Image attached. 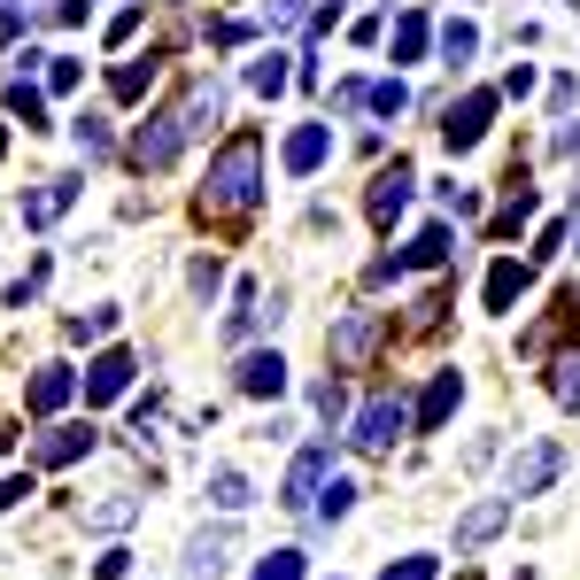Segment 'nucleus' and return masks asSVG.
<instances>
[{
	"mask_svg": "<svg viewBox=\"0 0 580 580\" xmlns=\"http://www.w3.org/2000/svg\"><path fill=\"white\" fill-rule=\"evenodd\" d=\"M264 202V140L256 132H232L209 162V186H202V217H247Z\"/></svg>",
	"mask_w": 580,
	"mask_h": 580,
	"instance_id": "1",
	"label": "nucleus"
},
{
	"mask_svg": "<svg viewBox=\"0 0 580 580\" xmlns=\"http://www.w3.org/2000/svg\"><path fill=\"white\" fill-rule=\"evenodd\" d=\"M179 147H186V124H179V109H155L140 132H132V171H171L179 162Z\"/></svg>",
	"mask_w": 580,
	"mask_h": 580,
	"instance_id": "2",
	"label": "nucleus"
},
{
	"mask_svg": "<svg viewBox=\"0 0 580 580\" xmlns=\"http://www.w3.org/2000/svg\"><path fill=\"white\" fill-rule=\"evenodd\" d=\"M402 434H410V402H402V395H372V402L357 410V434H349V442L372 449V457H387Z\"/></svg>",
	"mask_w": 580,
	"mask_h": 580,
	"instance_id": "3",
	"label": "nucleus"
},
{
	"mask_svg": "<svg viewBox=\"0 0 580 580\" xmlns=\"http://www.w3.org/2000/svg\"><path fill=\"white\" fill-rule=\"evenodd\" d=\"M379 334H387V310H349L334 334H325V357H334L341 372H357V364L379 349Z\"/></svg>",
	"mask_w": 580,
	"mask_h": 580,
	"instance_id": "4",
	"label": "nucleus"
},
{
	"mask_svg": "<svg viewBox=\"0 0 580 580\" xmlns=\"http://www.w3.org/2000/svg\"><path fill=\"white\" fill-rule=\"evenodd\" d=\"M495 101H504V94H495V86H472L457 109H449V124H442V140L464 155V147H480L487 140V124H495Z\"/></svg>",
	"mask_w": 580,
	"mask_h": 580,
	"instance_id": "5",
	"label": "nucleus"
},
{
	"mask_svg": "<svg viewBox=\"0 0 580 580\" xmlns=\"http://www.w3.org/2000/svg\"><path fill=\"white\" fill-rule=\"evenodd\" d=\"M179 109V124H186V140H202V132H217L225 124V77H194V86L171 101Z\"/></svg>",
	"mask_w": 580,
	"mask_h": 580,
	"instance_id": "6",
	"label": "nucleus"
},
{
	"mask_svg": "<svg viewBox=\"0 0 580 580\" xmlns=\"http://www.w3.org/2000/svg\"><path fill=\"white\" fill-rule=\"evenodd\" d=\"M325 472H334V449H302V457H294V472H287V487H279V504H287V511H317Z\"/></svg>",
	"mask_w": 580,
	"mask_h": 580,
	"instance_id": "7",
	"label": "nucleus"
},
{
	"mask_svg": "<svg viewBox=\"0 0 580 580\" xmlns=\"http://www.w3.org/2000/svg\"><path fill=\"white\" fill-rule=\"evenodd\" d=\"M557 472H565V449H557V442H534V449H519V457H511V504H519V495H542Z\"/></svg>",
	"mask_w": 580,
	"mask_h": 580,
	"instance_id": "8",
	"label": "nucleus"
},
{
	"mask_svg": "<svg viewBox=\"0 0 580 580\" xmlns=\"http://www.w3.org/2000/svg\"><path fill=\"white\" fill-rule=\"evenodd\" d=\"M410 194H419V179H410V162H387V171L372 179V194H364L372 225H395V217L410 209Z\"/></svg>",
	"mask_w": 580,
	"mask_h": 580,
	"instance_id": "9",
	"label": "nucleus"
},
{
	"mask_svg": "<svg viewBox=\"0 0 580 580\" xmlns=\"http://www.w3.org/2000/svg\"><path fill=\"white\" fill-rule=\"evenodd\" d=\"M77 194H86V179H47V186H32V194L16 202V217H24L32 232H47V225H55V217H62Z\"/></svg>",
	"mask_w": 580,
	"mask_h": 580,
	"instance_id": "10",
	"label": "nucleus"
},
{
	"mask_svg": "<svg viewBox=\"0 0 580 580\" xmlns=\"http://www.w3.org/2000/svg\"><path fill=\"white\" fill-rule=\"evenodd\" d=\"M457 395H464V372H434L426 395H419V410H410V426H419V434H442L449 410H457Z\"/></svg>",
	"mask_w": 580,
	"mask_h": 580,
	"instance_id": "11",
	"label": "nucleus"
},
{
	"mask_svg": "<svg viewBox=\"0 0 580 580\" xmlns=\"http://www.w3.org/2000/svg\"><path fill=\"white\" fill-rule=\"evenodd\" d=\"M77 395V372L70 364H39L32 372V387H24V402H32V419H55V410Z\"/></svg>",
	"mask_w": 580,
	"mask_h": 580,
	"instance_id": "12",
	"label": "nucleus"
},
{
	"mask_svg": "<svg viewBox=\"0 0 580 580\" xmlns=\"http://www.w3.org/2000/svg\"><path fill=\"white\" fill-rule=\"evenodd\" d=\"M511 527V495H487V504H472L464 519H457V549H480V542H495Z\"/></svg>",
	"mask_w": 580,
	"mask_h": 580,
	"instance_id": "13",
	"label": "nucleus"
},
{
	"mask_svg": "<svg viewBox=\"0 0 580 580\" xmlns=\"http://www.w3.org/2000/svg\"><path fill=\"white\" fill-rule=\"evenodd\" d=\"M132 372H140V364H132V349L94 357V364H86V402H117V395L132 387Z\"/></svg>",
	"mask_w": 580,
	"mask_h": 580,
	"instance_id": "14",
	"label": "nucleus"
},
{
	"mask_svg": "<svg viewBox=\"0 0 580 580\" xmlns=\"http://www.w3.org/2000/svg\"><path fill=\"white\" fill-rule=\"evenodd\" d=\"M240 395H287V357L279 349H256V357H240Z\"/></svg>",
	"mask_w": 580,
	"mask_h": 580,
	"instance_id": "15",
	"label": "nucleus"
},
{
	"mask_svg": "<svg viewBox=\"0 0 580 580\" xmlns=\"http://www.w3.org/2000/svg\"><path fill=\"white\" fill-rule=\"evenodd\" d=\"M325 155H334V132H325V124H294V132H287V171H294V179H310Z\"/></svg>",
	"mask_w": 580,
	"mask_h": 580,
	"instance_id": "16",
	"label": "nucleus"
},
{
	"mask_svg": "<svg viewBox=\"0 0 580 580\" xmlns=\"http://www.w3.org/2000/svg\"><path fill=\"white\" fill-rule=\"evenodd\" d=\"M225 557H232V527L194 534V542H186V580H225Z\"/></svg>",
	"mask_w": 580,
	"mask_h": 580,
	"instance_id": "17",
	"label": "nucleus"
},
{
	"mask_svg": "<svg viewBox=\"0 0 580 580\" xmlns=\"http://www.w3.org/2000/svg\"><path fill=\"white\" fill-rule=\"evenodd\" d=\"M94 449V426H47L39 434V464H77Z\"/></svg>",
	"mask_w": 580,
	"mask_h": 580,
	"instance_id": "18",
	"label": "nucleus"
},
{
	"mask_svg": "<svg viewBox=\"0 0 580 580\" xmlns=\"http://www.w3.org/2000/svg\"><path fill=\"white\" fill-rule=\"evenodd\" d=\"M519 294H527V264H511V256H495V271H487V310L504 317V310H519Z\"/></svg>",
	"mask_w": 580,
	"mask_h": 580,
	"instance_id": "19",
	"label": "nucleus"
},
{
	"mask_svg": "<svg viewBox=\"0 0 580 580\" xmlns=\"http://www.w3.org/2000/svg\"><path fill=\"white\" fill-rule=\"evenodd\" d=\"M534 209H542V194H534V186H527V179L511 171V202L495 209V225H487V232H495V240H511V232H519V225H527Z\"/></svg>",
	"mask_w": 580,
	"mask_h": 580,
	"instance_id": "20",
	"label": "nucleus"
},
{
	"mask_svg": "<svg viewBox=\"0 0 580 580\" xmlns=\"http://www.w3.org/2000/svg\"><path fill=\"white\" fill-rule=\"evenodd\" d=\"M132 519H140V495H101V504L86 511V527H94V534H124Z\"/></svg>",
	"mask_w": 580,
	"mask_h": 580,
	"instance_id": "21",
	"label": "nucleus"
},
{
	"mask_svg": "<svg viewBox=\"0 0 580 580\" xmlns=\"http://www.w3.org/2000/svg\"><path fill=\"white\" fill-rule=\"evenodd\" d=\"M442 256H449V225H426L419 240H410V247H402V271H434Z\"/></svg>",
	"mask_w": 580,
	"mask_h": 580,
	"instance_id": "22",
	"label": "nucleus"
},
{
	"mask_svg": "<svg viewBox=\"0 0 580 580\" xmlns=\"http://www.w3.org/2000/svg\"><path fill=\"white\" fill-rule=\"evenodd\" d=\"M426 39H434V24H426L419 9H402V16H395V62H419Z\"/></svg>",
	"mask_w": 580,
	"mask_h": 580,
	"instance_id": "23",
	"label": "nucleus"
},
{
	"mask_svg": "<svg viewBox=\"0 0 580 580\" xmlns=\"http://www.w3.org/2000/svg\"><path fill=\"white\" fill-rule=\"evenodd\" d=\"M434 39H442V62H449V70H464V62H472V55H480V32H472V24H464V16H449V24H442V32H434Z\"/></svg>",
	"mask_w": 580,
	"mask_h": 580,
	"instance_id": "24",
	"label": "nucleus"
},
{
	"mask_svg": "<svg viewBox=\"0 0 580 580\" xmlns=\"http://www.w3.org/2000/svg\"><path fill=\"white\" fill-rule=\"evenodd\" d=\"M155 70H162L155 55H147V62H117V70H109V94H117V101H140V94L155 86Z\"/></svg>",
	"mask_w": 580,
	"mask_h": 580,
	"instance_id": "25",
	"label": "nucleus"
},
{
	"mask_svg": "<svg viewBox=\"0 0 580 580\" xmlns=\"http://www.w3.org/2000/svg\"><path fill=\"white\" fill-rule=\"evenodd\" d=\"M9 117H24V132H47V94L16 77V86H9Z\"/></svg>",
	"mask_w": 580,
	"mask_h": 580,
	"instance_id": "26",
	"label": "nucleus"
},
{
	"mask_svg": "<svg viewBox=\"0 0 580 580\" xmlns=\"http://www.w3.org/2000/svg\"><path fill=\"white\" fill-rule=\"evenodd\" d=\"M549 395H557L565 410H580V349H565V357L549 364Z\"/></svg>",
	"mask_w": 580,
	"mask_h": 580,
	"instance_id": "27",
	"label": "nucleus"
},
{
	"mask_svg": "<svg viewBox=\"0 0 580 580\" xmlns=\"http://www.w3.org/2000/svg\"><path fill=\"white\" fill-rule=\"evenodd\" d=\"M70 140H77V155H86V162H109V147H117L101 117H77V124H70Z\"/></svg>",
	"mask_w": 580,
	"mask_h": 580,
	"instance_id": "28",
	"label": "nucleus"
},
{
	"mask_svg": "<svg viewBox=\"0 0 580 580\" xmlns=\"http://www.w3.org/2000/svg\"><path fill=\"white\" fill-rule=\"evenodd\" d=\"M287 77H294V70H287V55H279V47H271V55H256V62H247V86H256V94H279V86H287Z\"/></svg>",
	"mask_w": 580,
	"mask_h": 580,
	"instance_id": "29",
	"label": "nucleus"
},
{
	"mask_svg": "<svg viewBox=\"0 0 580 580\" xmlns=\"http://www.w3.org/2000/svg\"><path fill=\"white\" fill-rule=\"evenodd\" d=\"M209 495H217V511H247V504H256V487H247L240 472H217V480H209Z\"/></svg>",
	"mask_w": 580,
	"mask_h": 580,
	"instance_id": "30",
	"label": "nucleus"
},
{
	"mask_svg": "<svg viewBox=\"0 0 580 580\" xmlns=\"http://www.w3.org/2000/svg\"><path fill=\"white\" fill-rule=\"evenodd\" d=\"M349 504H357V480H341V472H334V480L317 487V519H341Z\"/></svg>",
	"mask_w": 580,
	"mask_h": 580,
	"instance_id": "31",
	"label": "nucleus"
},
{
	"mask_svg": "<svg viewBox=\"0 0 580 580\" xmlns=\"http://www.w3.org/2000/svg\"><path fill=\"white\" fill-rule=\"evenodd\" d=\"M364 109H379V117H402V109H410V86H402V77H379Z\"/></svg>",
	"mask_w": 580,
	"mask_h": 580,
	"instance_id": "32",
	"label": "nucleus"
},
{
	"mask_svg": "<svg viewBox=\"0 0 580 580\" xmlns=\"http://www.w3.org/2000/svg\"><path fill=\"white\" fill-rule=\"evenodd\" d=\"M256 580H302V549H271V557H256Z\"/></svg>",
	"mask_w": 580,
	"mask_h": 580,
	"instance_id": "33",
	"label": "nucleus"
},
{
	"mask_svg": "<svg viewBox=\"0 0 580 580\" xmlns=\"http://www.w3.org/2000/svg\"><path fill=\"white\" fill-rule=\"evenodd\" d=\"M39 287H47V256H39V264H32L16 287H9V310H32V302H39Z\"/></svg>",
	"mask_w": 580,
	"mask_h": 580,
	"instance_id": "34",
	"label": "nucleus"
},
{
	"mask_svg": "<svg viewBox=\"0 0 580 580\" xmlns=\"http://www.w3.org/2000/svg\"><path fill=\"white\" fill-rule=\"evenodd\" d=\"M117 325V310H86V317H70V341H101Z\"/></svg>",
	"mask_w": 580,
	"mask_h": 580,
	"instance_id": "35",
	"label": "nucleus"
},
{
	"mask_svg": "<svg viewBox=\"0 0 580 580\" xmlns=\"http://www.w3.org/2000/svg\"><path fill=\"white\" fill-rule=\"evenodd\" d=\"M264 24H279V32L287 24H310V0H264Z\"/></svg>",
	"mask_w": 580,
	"mask_h": 580,
	"instance_id": "36",
	"label": "nucleus"
},
{
	"mask_svg": "<svg viewBox=\"0 0 580 580\" xmlns=\"http://www.w3.org/2000/svg\"><path fill=\"white\" fill-rule=\"evenodd\" d=\"M47 86L55 94H77V55H47Z\"/></svg>",
	"mask_w": 580,
	"mask_h": 580,
	"instance_id": "37",
	"label": "nucleus"
},
{
	"mask_svg": "<svg viewBox=\"0 0 580 580\" xmlns=\"http://www.w3.org/2000/svg\"><path fill=\"white\" fill-rule=\"evenodd\" d=\"M349 410V387L341 379H317V419H341Z\"/></svg>",
	"mask_w": 580,
	"mask_h": 580,
	"instance_id": "38",
	"label": "nucleus"
},
{
	"mask_svg": "<svg viewBox=\"0 0 580 580\" xmlns=\"http://www.w3.org/2000/svg\"><path fill=\"white\" fill-rule=\"evenodd\" d=\"M434 194H442L449 217H480V194H472V186H434Z\"/></svg>",
	"mask_w": 580,
	"mask_h": 580,
	"instance_id": "39",
	"label": "nucleus"
},
{
	"mask_svg": "<svg viewBox=\"0 0 580 580\" xmlns=\"http://www.w3.org/2000/svg\"><path fill=\"white\" fill-rule=\"evenodd\" d=\"M364 101H372L364 77H341V86H334V109H364Z\"/></svg>",
	"mask_w": 580,
	"mask_h": 580,
	"instance_id": "40",
	"label": "nucleus"
},
{
	"mask_svg": "<svg viewBox=\"0 0 580 580\" xmlns=\"http://www.w3.org/2000/svg\"><path fill=\"white\" fill-rule=\"evenodd\" d=\"M434 572H442L434 557H402V565H387V580H434Z\"/></svg>",
	"mask_w": 580,
	"mask_h": 580,
	"instance_id": "41",
	"label": "nucleus"
},
{
	"mask_svg": "<svg viewBox=\"0 0 580 580\" xmlns=\"http://www.w3.org/2000/svg\"><path fill=\"white\" fill-rule=\"evenodd\" d=\"M24 495H32V472H9V480H0V511H16Z\"/></svg>",
	"mask_w": 580,
	"mask_h": 580,
	"instance_id": "42",
	"label": "nucleus"
},
{
	"mask_svg": "<svg viewBox=\"0 0 580 580\" xmlns=\"http://www.w3.org/2000/svg\"><path fill=\"white\" fill-rule=\"evenodd\" d=\"M504 94H511V101H527V94H534V62H511V77H504Z\"/></svg>",
	"mask_w": 580,
	"mask_h": 580,
	"instance_id": "43",
	"label": "nucleus"
},
{
	"mask_svg": "<svg viewBox=\"0 0 580 580\" xmlns=\"http://www.w3.org/2000/svg\"><path fill=\"white\" fill-rule=\"evenodd\" d=\"M572 101H580V77H549V109H557V117H565V109H572Z\"/></svg>",
	"mask_w": 580,
	"mask_h": 580,
	"instance_id": "44",
	"label": "nucleus"
},
{
	"mask_svg": "<svg viewBox=\"0 0 580 580\" xmlns=\"http://www.w3.org/2000/svg\"><path fill=\"white\" fill-rule=\"evenodd\" d=\"M565 232H572V225H542V240H534V264H549V256H557V247H565Z\"/></svg>",
	"mask_w": 580,
	"mask_h": 580,
	"instance_id": "45",
	"label": "nucleus"
},
{
	"mask_svg": "<svg viewBox=\"0 0 580 580\" xmlns=\"http://www.w3.org/2000/svg\"><path fill=\"white\" fill-rule=\"evenodd\" d=\"M140 24H147V9H124V16H117V24H109V47H124V39H132V32H140Z\"/></svg>",
	"mask_w": 580,
	"mask_h": 580,
	"instance_id": "46",
	"label": "nucleus"
},
{
	"mask_svg": "<svg viewBox=\"0 0 580 580\" xmlns=\"http://www.w3.org/2000/svg\"><path fill=\"white\" fill-rule=\"evenodd\" d=\"M217 279H225V271H217V256H202V264H194V294L209 302V294H217Z\"/></svg>",
	"mask_w": 580,
	"mask_h": 580,
	"instance_id": "47",
	"label": "nucleus"
},
{
	"mask_svg": "<svg viewBox=\"0 0 580 580\" xmlns=\"http://www.w3.org/2000/svg\"><path fill=\"white\" fill-rule=\"evenodd\" d=\"M124 572H132V549H109V557L94 565V580H124Z\"/></svg>",
	"mask_w": 580,
	"mask_h": 580,
	"instance_id": "48",
	"label": "nucleus"
},
{
	"mask_svg": "<svg viewBox=\"0 0 580 580\" xmlns=\"http://www.w3.org/2000/svg\"><path fill=\"white\" fill-rule=\"evenodd\" d=\"M217 39H225V47H247V39H256V24H240V16H225V24H217Z\"/></svg>",
	"mask_w": 580,
	"mask_h": 580,
	"instance_id": "49",
	"label": "nucleus"
},
{
	"mask_svg": "<svg viewBox=\"0 0 580 580\" xmlns=\"http://www.w3.org/2000/svg\"><path fill=\"white\" fill-rule=\"evenodd\" d=\"M24 24H32V16H24V9H0V47H9V39H16V32H24Z\"/></svg>",
	"mask_w": 580,
	"mask_h": 580,
	"instance_id": "50",
	"label": "nucleus"
},
{
	"mask_svg": "<svg viewBox=\"0 0 580 580\" xmlns=\"http://www.w3.org/2000/svg\"><path fill=\"white\" fill-rule=\"evenodd\" d=\"M557 155H565V162H580V124H565V132H557Z\"/></svg>",
	"mask_w": 580,
	"mask_h": 580,
	"instance_id": "51",
	"label": "nucleus"
},
{
	"mask_svg": "<svg viewBox=\"0 0 580 580\" xmlns=\"http://www.w3.org/2000/svg\"><path fill=\"white\" fill-rule=\"evenodd\" d=\"M0 147H9V132H0Z\"/></svg>",
	"mask_w": 580,
	"mask_h": 580,
	"instance_id": "52",
	"label": "nucleus"
},
{
	"mask_svg": "<svg viewBox=\"0 0 580 580\" xmlns=\"http://www.w3.org/2000/svg\"><path fill=\"white\" fill-rule=\"evenodd\" d=\"M0 9H9V0H0Z\"/></svg>",
	"mask_w": 580,
	"mask_h": 580,
	"instance_id": "53",
	"label": "nucleus"
},
{
	"mask_svg": "<svg viewBox=\"0 0 580 580\" xmlns=\"http://www.w3.org/2000/svg\"><path fill=\"white\" fill-rule=\"evenodd\" d=\"M334 9H341V0H334Z\"/></svg>",
	"mask_w": 580,
	"mask_h": 580,
	"instance_id": "54",
	"label": "nucleus"
},
{
	"mask_svg": "<svg viewBox=\"0 0 580 580\" xmlns=\"http://www.w3.org/2000/svg\"><path fill=\"white\" fill-rule=\"evenodd\" d=\"M464 580H472V572H464Z\"/></svg>",
	"mask_w": 580,
	"mask_h": 580,
	"instance_id": "55",
	"label": "nucleus"
}]
</instances>
